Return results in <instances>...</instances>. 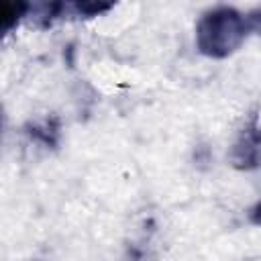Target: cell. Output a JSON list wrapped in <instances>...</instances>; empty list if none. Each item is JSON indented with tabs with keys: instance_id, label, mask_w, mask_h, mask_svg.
Returning a JSON list of instances; mask_svg holds the SVG:
<instances>
[{
	"instance_id": "8992f818",
	"label": "cell",
	"mask_w": 261,
	"mask_h": 261,
	"mask_svg": "<svg viewBox=\"0 0 261 261\" xmlns=\"http://www.w3.org/2000/svg\"><path fill=\"white\" fill-rule=\"evenodd\" d=\"M245 16H247L249 31H251V33H255V35H261V6H259V8L249 10Z\"/></svg>"
},
{
	"instance_id": "3957f363",
	"label": "cell",
	"mask_w": 261,
	"mask_h": 261,
	"mask_svg": "<svg viewBox=\"0 0 261 261\" xmlns=\"http://www.w3.org/2000/svg\"><path fill=\"white\" fill-rule=\"evenodd\" d=\"M27 135L31 137V141H37V143L45 145L47 149H55L59 143V135H61L59 118L57 116H45L41 120L29 122Z\"/></svg>"
},
{
	"instance_id": "52a82bcc",
	"label": "cell",
	"mask_w": 261,
	"mask_h": 261,
	"mask_svg": "<svg viewBox=\"0 0 261 261\" xmlns=\"http://www.w3.org/2000/svg\"><path fill=\"white\" fill-rule=\"evenodd\" d=\"M251 222L261 226V202H257L253 208H251Z\"/></svg>"
},
{
	"instance_id": "7a4b0ae2",
	"label": "cell",
	"mask_w": 261,
	"mask_h": 261,
	"mask_svg": "<svg viewBox=\"0 0 261 261\" xmlns=\"http://www.w3.org/2000/svg\"><path fill=\"white\" fill-rule=\"evenodd\" d=\"M228 161L239 171H253L261 167V124L253 116L228 151Z\"/></svg>"
},
{
	"instance_id": "277c9868",
	"label": "cell",
	"mask_w": 261,
	"mask_h": 261,
	"mask_svg": "<svg viewBox=\"0 0 261 261\" xmlns=\"http://www.w3.org/2000/svg\"><path fill=\"white\" fill-rule=\"evenodd\" d=\"M29 10H31V4H27V2H2V8H0L2 31L10 33L18 24V20L22 16H27Z\"/></svg>"
},
{
	"instance_id": "5b68a950",
	"label": "cell",
	"mask_w": 261,
	"mask_h": 261,
	"mask_svg": "<svg viewBox=\"0 0 261 261\" xmlns=\"http://www.w3.org/2000/svg\"><path fill=\"white\" fill-rule=\"evenodd\" d=\"M112 6H114V4H110V2H88V0H84V2H73V4H71V8L75 10V14H82V16H86V18L98 16V14H102V12H108Z\"/></svg>"
},
{
	"instance_id": "6da1fadb",
	"label": "cell",
	"mask_w": 261,
	"mask_h": 261,
	"mask_svg": "<svg viewBox=\"0 0 261 261\" xmlns=\"http://www.w3.org/2000/svg\"><path fill=\"white\" fill-rule=\"evenodd\" d=\"M249 35L247 16L232 6H216L204 12L196 24L198 51L210 59L232 55Z\"/></svg>"
}]
</instances>
